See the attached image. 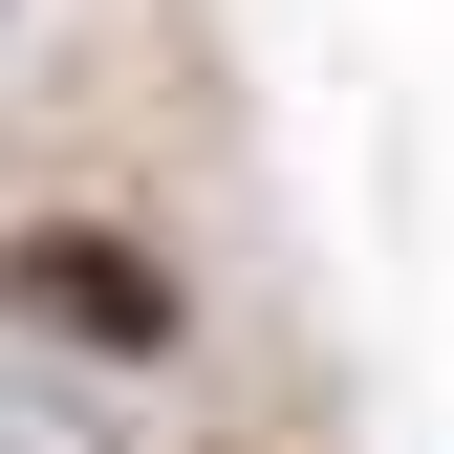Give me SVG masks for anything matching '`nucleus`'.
Instances as JSON below:
<instances>
[{"label":"nucleus","instance_id":"f257e3e1","mask_svg":"<svg viewBox=\"0 0 454 454\" xmlns=\"http://www.w3.org/2000/svg\"><path fill=\"white\" fill-rule=\"evenodd\" d=\"M0 325L66 347V368H174L195 347V281L152 260L130 216H22V239H0Z\"/></svg>","mask_w":454,"mask_h":454},{"label":"nucleus","instance_id":"f03ea898","mask_svg":"<svg viewBox=\"0 0 454 454\" xmlns=\"http://www.w3.org/2000/svg\"><path fill=\"white\" fill-rule=\"evenodd\" d=\"M0 454H130V433H108V389H43V368H0Z\"/></svg>","mask_w":454,"mask_h":454},{"label":"nucleus","instance_id":"7ed1b4c3","mask_svg":"<svg viewBox=\"0 0 454 454\" xmlns=\"http://www.w3.org/2000/svg\"><path fill=\"white\" fill-rule=\"evenodd\" d=\"M0 22H22V0H0Z\"/></svg>","mask_w":454,"mask_h":454}]
</instances>
